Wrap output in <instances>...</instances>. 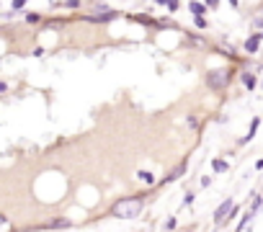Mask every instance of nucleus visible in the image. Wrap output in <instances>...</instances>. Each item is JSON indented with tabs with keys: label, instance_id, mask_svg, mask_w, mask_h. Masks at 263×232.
I'll use <instances>...</instances> for the list:
<instances>
[{
	"label": "nucleus",
	"instance_id": "obj_1",
	"mask_svg": "<svg viewBox=\"0 0 263 232\" xmlns=\"http://www.w3.org/2000/svg\"><path fill=\"white\" fill-rule=\"evenodd\" d=\"M145 204L140 196H132V199H119L114 206H111V214L119 217V219H137L142 214Z\"/></svg>",
	"mask_w": 263,
	"mask_h": 232
},
{
	"label": "nucleus",
	"instance_id": "obj_2",
	"mask_svg": "<svg viewBox=\"0 0 263 232\" xmlns=\"http://www.w3.org/2000/svg\"><path fill=\"white\" fill-rule=\"evenodd\" d=\"M227 83H230V72L227 70H212V72H206V85L212 90H222V88H227Z\"/></svg>",
	"mask_w": 263,
	"mask_h": 232
},
{
	"label": "nucleus",
	"instance_id": "obj_3",
	"mask_svg": "<svg viewBox=\"0 0 263 232\" xmlns=\"http://www.w3.org/2000/svg\"><path fill=\"white\" fill-rule=\"evenodd\" d=\"M232 211H235V201H232V199H224V201L217 206V211H214V224H224V219L232 217Z\"/></svg>",
	"mask_w": 263,
	"mask_h": 232
},
{
	"label": "nucleus",
	"instance_id": "obj_4",
	"mask_svg": "<svg viewBox=\"0 0 263 232\" xmlns=\"http://www.w3.org/2000/svg\"><path fill=\"white\" fill-rule=\"evenodd\" d=\"M186 170H189V165H186V163L176 165V168H173V170H171V173H168V176L163 178V183H173V181H178V178H181V176H183Z\"/></svg>",
	"mask_w": 263,
	"mask_h": 232
},
{
	"label": "nucleus",
	"instance_id": "obj_5",
	"mask_svg": "<svg viewBox=\"0 0 263 232\" xmlns=\"http://www.w3.org/2000/svg\"><path fill=\"white\" fill-rule=\"evenodd\" d=\"M258 44H260V34H253V36H248L245 49H248L250 54H255V52H258Z\"/></svg>",
	"mask_w": 263,
	"mask_h": 232
},
{
	"label": "nucleus",
	"instance_id": "obj_6",
	"mask_svg": "<svg viewBox=\"0 0 263 232\" xmlns=\"http://www.w3.org/2000/svg\"><path fill=\"white\" fill-rule=\"evenodd\" d=\"M67 227H72V222L70 219H62V217H57L54 222H49V229H67Z\"/></svg>",
	"mask_w": 263,
	"mask_h": 232
},
{
	"label": "nucleus",
	"instance_id": "obj_7",
	"mask_svg": "<svg viewBox=\"0 0 263 232\" xmlns=\"http://www.w3.org/2000/svg\"><path fill=\"white\" fill-rule=\"evenodd\" d=\"M212 168H214V173H227V170H230V163L222 160V158H217V160L212 163Z\"/></svg>",
	"mask_w": 263,
	"mask_h": 232
},
{
	"label": "nucleus",
	"instance_id": "obj_8",
	"mask_svg": "<svg viewBox=\"0 0 263 232\" xmlns=\"http://www.w3.org/2000/svg\"><path fill=\"white\" fill-rule=\"evenodd\" d=\"M137 178H140L145 186H153V183H155V176H153L150 170H137Z\"/></svg>",
	"mask_w": 263,
	"mask_h": 232
},
{
	"label": "nucleus",
	"instance_id": "obj_9",
	"mask_svg": "<svg viewBox=\"0 0 263 232\" xmlns=\"http://www.w3.org/2000/svg\"><path fill=\"white\" fill-rule=\"evenodd\" d=\"M258 124H260V122H258V119H253V124H250V132H248V137H242V140H240V145H245V142H250V140L255 137V132H258Z\"/></svg>",
	"mask_w": 263,
	"mask_h": 232
},
{
	"label": "nucleus",
	"instance_id": "obj_10",
	"mask_svg": "<svg viewBox=\"0 0 263 232\" xmlns=\"http://www.w3.org/2000/svg\"><path fill=\"white\" fill-rule=\"evenodd\" d=\"M189 8H191V13H196V18H204L201 13H206V6L204 3H191Z\"/></svg>",
	"mask_w": 263,
	"mask_h": 232
},
{
	"label": "nucleus",
	"instance_id": "obj_11",
	"mask_svg": "<svg viewBox=\"0 0 263 232\" xmlns=\"http://www.w3.org/2000/svg\"><path fill=\"white\" fill-rule=\"evenodd\" d=\"M242 85L250 90V88H255V75H250V72H242Z\"/></svg>",
	"mask_w": 263,
	"mask_h": 232
},
{
	"label": "nucleus",
	"instance_id": "obj_12",
	"mask_svg": "<svg viewBox=\"0 0 263 232\" xmlns=\"http://www.w3.org/2000/svg\"><path fill=\"white\" fill-rule=\"evenodd\" d=\"M26 3H24V0H13V3H11V11H21Z\"/></svg>",
	"mask_w": 263,
	"mask_h": 232
},
{
	"label": "nucleus",
	"instance_id": "obj_13",
	"mask_svg": "<svg viewBox=\"0 0 263 232\" xmlns=\"http://www.w3.org/2000/svg\"><path fill=\"white\" fill-rule=\"evenodd\" d=\"M194 199H196L194 194H186V199H183V204H186V206H191V204H194Z\"/></svg>",
	"mask_w": 263,
	"mask_h": 232
},
{
	"label": "nucleus",
	"instance_id": "obj_14",
	"mask_svg": "<svg viewBox=\"0 0 263 232\" xmlns=\"http://www.w3.org/2000/svg\"><path fill=\"white\" fill-rule=\"evenodd\" d=\"M26 21H29V24H36V21H39V16H36V13H29V16H26Z\"/></svg>",
	"mask_w": 263,
	"mask_h": 232
},
{
	"label": "nucleus",
	"instance_id": "obj_15",
	"mask_svg": "<svg viewBox=\"0 0 263 232\" xmlns=\"http://www.w3.org/2000/svg\"><path fill=\"white\" fill-rule=\"evenodd\" d=\"M165 6H168V11H178V3H173V0H168Z\"/></svg>",
	"mask_w": 263,
	"mask_h": 232
},
{
	"label": "nucleus",
	"instance_id": "obj_16",
	"mask_svg": "<svg viewBox=\"0 0 263 232\" xmlns=\"http://www.w3.org/2000/svg\"><path fill=\"white\" fill-rule=\"evenodd\" d=\"M196 26L199 29H206V18H196Z\"/></svg>",
	"mask_w": 263,
	"mask_h": 232
},
{
	"label": "nucleus",
	"instance_id": "obj_17",
	"mask_svg": "<svg viewBox=\"0 0 263 232\" xmlns=\"http://www.w3.org/2000/svg\"><path fill=\"white\" fill-rule=\"evenodd\" d=\"M255 168H258V170H263V160H258V163H255Z\"/></svg>",
	"mask_w": 263,
	"mask_h": 232
},
{
	"label": "nucleus",
	"instance_id": "obj_18",
	"mask_svg": "<svg viewBox=\"0 0 263 232\" xmlns=\"http://www.w3.org/2000/svg\"><path fill=\"white\" fill-rule=\"evenodd\" d=\"M255 26H260V29H263V18H258V21H255Z\"/></svg>",
	"mask_w": 263,
	"mask_h": 232
}]
</instances>
